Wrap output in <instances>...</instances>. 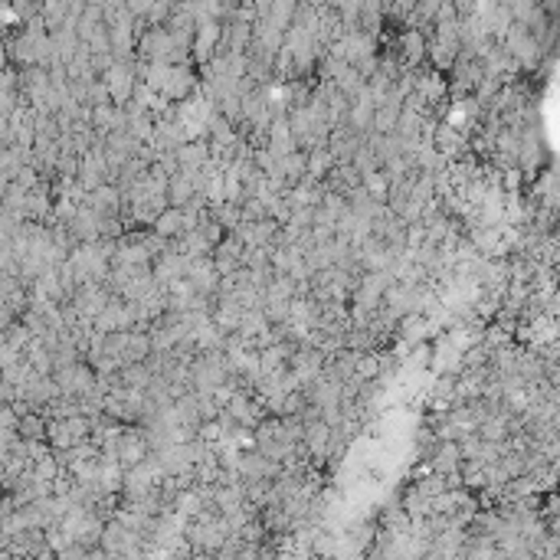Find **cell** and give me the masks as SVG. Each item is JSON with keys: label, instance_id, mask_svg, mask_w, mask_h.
I'll use <instances>...</instances> for the list:
<instances>
[{"label": "cell", "instance_id": "2", "mask_svg": "<svg viewBox=\"0 0 560 560\" xmlns=\"http://www.w3.org/2000/svg\"><path fill=\"white\" fill-rule=\"evenodd\" d=\"M223 413L233 419L236 426L249 429V433H253V429L265 419V410L259 407V400H256L249 390H236L233 397H230V403L223 407Z\"/></svg>", "mask_w": 560, "mask_h": 560}, {"label": "cell", "instance_id": "3", "mask_svg": "<svg viewBox=\"0 0 560 560\" xmlns=\"http://www.w3.org/2000/svg\"><path fill=\"white\" fill-rule=\"evenodd\" d=\"M197 89H200V79H197L194 66L187 62V66H171V69H167V82H164L161 95L174 105V102H183V99H191Z\"/></svg>", "mask_w": 560, "mask_h": 560}, {"label": "cell", "instance_id": "9", "mask_svg": "<svg viewBox=\"0 0 560 560\" xmlns=\"http://www.w3.org/2000/svg\"><path fill=\"white\" fill-rule=\"evenodd\" d=\"M17 439L20 442H46V417L43 413H27L17 423Z\"/></svg>", "mask_w": 560, "mask_h": 560}, {"label": "cell", "instance_id": "7", "mask_svg": "<svg viewBox=\"0 0 560 560\" xmlns=\"http://www.w3.org/2000/svg\"><path fill=\"white\" fill-rule=\"evenodd\" d=\"M331 171H335V158H331L328 148H318V151L305 154V181L325 183V177Z\"/></svg>", "mask_w": 560, "mask_h": 560}, {"label": "cell", "instance_id": "4", "mask_svg": "<svg viewBox=\"0 0 560 560\" xmlns=\"http://www.w3.org/2000/svg\"><path fill=\"white\" fill-rule=\"evenodd\" d=\"M433 475L439 479H452L462 472V452H459L456 442H436V449L429 452V466H426Z\"/></svg>", "mask_w": 560, "mask_h": 560}, {"label": "cell", "instance_id": "5", "mask_svg": "<svg viewBox=\"0 0 560 560\" xmlns=\"http://www.w3.org/2000/svg\"><path fill=\"white\" fill-rule=\"evenodd\" d=\"M174 158H177V174H200L210 164V144H207V138H194V142L183 144Z\"/></svg>", "mask_w": 560, "mask_h": 560}, {"label": "cell", "instance_id": "12", "mask_svg": "<svg viewBox=\"0 0 560 560\" xmlns=\"http://www.w3.org/2000/svg\"><path fill=\"white\" fill-rule=\"evenodd\" d=\"M361 191H364L370 200H377V204H387V191H390V181L384 177V171H374L361 177Z\"/></svg>", "mask_w": 560, "mask_h": 560}, {"label": "cell", "instance_id": "1", "mask_svg": "<svg viewBox=\"0 0 560 560\" xmlns=\"http://www.w3.org/2000/svg\"><path fill=\"white\" fill-rule=\"evenodd\" d=\"M134 66H138V60L115 62L112 69L102 76V85H105V92H109V102L118 105V109H125V105L132 102L134 85H138V72H134Z\"/></svg>", "mask_w": 560, "mask_h": 560}, {"label": "cell", "instance_id": "8", "mask_svg": "<svg viewBox=\"0 0 560 560\" xmlns=\"http://www.w3.org/2000/svg\"><path fill=\"white\" fill-rule=\"evenodd\" d=\"M151 233L161 236V239H177V236H183V216L177 207H167L158 220L151 223Z\"/></svg>", "mask_w": 560, "mask_h": 560}, {"label": "cell", "instance_id": "10", "mask_svg": "<svg viewBox=\"0 0 560 560\" xmlns=\"http://www.w3.org/2000/svg\"><path fill=\"white\" fill-rule=\"evenodd\" d=\"M151 370H148V364H128L118 370V384H122L125 390H144L148 384H151Z\"/></svg>", "mask_w": 560, "mask_h": 560}, {"label": "cell", "instance_id": "11", "mask_svg": "<svg viewBox=\"0 0 560 560\" xmlns=\"http://www.w3.org/2000/svg\"><path fill=\"white\" fill-rule=\"evenodd\" d=\"M397 118H400V109H397V105H380L377 112H374L370 132L380 134V138H387V134H394V128H397Z\"/></svg>", "mask_w": 560, "mask_h": 560}, {"label": "cell", "instance_id": "6", "mask_svg": "<svg viewBox=\"0 0 560 560\" xmlns=\"http://www.w3.org/2000/svg\"><path fill=\"white\" fill-rule=\"evenodd\" d=\"M364 144V134L354 132V128H335L328 134V151L335 158V164H351V158L357 154V148Z\"/></svg>", "mask_w": 560, "mask_h": 560}]
</instances>
